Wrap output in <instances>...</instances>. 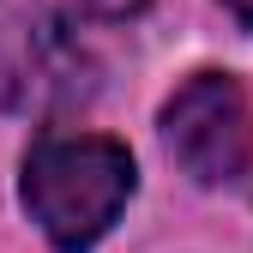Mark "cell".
Here are the masks:
<instances>
[{"instance_id": "1", "label": "cell", "mask_w": 253, "mask_h": 253, "mask_svg": "<svg viewBox=\"0 0 253 253\" xmlns=\"http://www.w3.org/2000/svg\"><path fill=\"white\" fill-rule=\"evenodd\" d=\"M151 0H0V115L60 109L97 90V42Z\"/></svg>"}, {"instance_id": "2", "label": "cell", "mask_w": 253, "mask_h": 253, "mask_svg": "<svg viewBox=\"0 0 253 253\" xmlns=\"http://www.w3.org/2000/svg\"><path fill=\"white\" fill-rule=\"evenodd\" d=\"M133 193L139 163L109 133H37L18 163V205L54 253H90Z\"/></svg>"}, {"instance_id": "3", "label": "cell", "mask_w": 253, "mask_h": 253, "mask_svg": "<svg viewBox=\"0 0 253 253\" xmlns=\"http://www.w3.org/2000/svg\"><path fill=\"white\" fill-rule=\"evenodd\" d=\"M163 151L199 187H235L253 169V103L235 73H193L157 115Z\"/></svg>"}, {"instance_id": "4", "label": "cell", "mask_w": 253, "mask_h": 253, "mask_svg": "<svg viewBox=\"0 0 253 253\" xmlns=\"http://www.w3.org/2000/svg\"><path fill=\"white\" fill-rule=\"evenodd\" d=\"M223 12H229L235 24H247V30H253V0H223Z\"/></svg>"}]
</instances>
